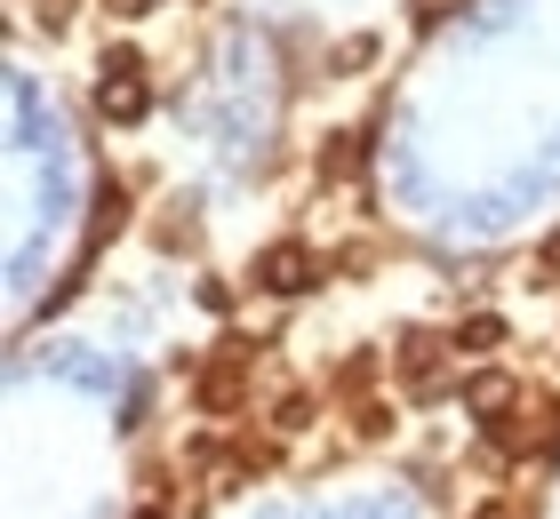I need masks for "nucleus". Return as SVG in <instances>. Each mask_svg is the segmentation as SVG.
Here are the masks:
<instances>
[{"mask_svg":"<svg viewBox=\"0 0 560 519\" xmlns=\"http://www.w3.org/2000/svg\"><path fill=\"white\" fill-rule=\"evenodd\" d=\"M313 415H320V392H304V384H289V392L272 400V415H265V424H272L280 439H289V432H304V424H313Z\"/></svg>","mask_w":560,"mask_h":519,"instance_id":"nucleus-5","label":"nucleus"},{"mask_svg":"<svg viewBox=\"0 0 560 519\" xmlns=\"http://www.w3.org/2000/svg\"><path fill=\"white\" fill-rule=\"evenodd\" d=\"M137 519H168V504H144V511H137Z\"/></svg>","mask_w":560,"mask_h":519,"instance_id":"nucleus-13","label":"nucleus"},{"mask_svg":"<svg viewBox=\"0 0 560 519\" xmlns=\"http://www.w3.org/2000/svg\"><path fill=\"white\" fill-rule=\"evenodd\" d=\"M105 9H113V16H137V9H144V0H105Z\"/></svg>","mask_w":560,"mask_h":519,"instance_id":"nucleus-12","label":"nucleus"},{"mask_svg":"<svg viewBox=\"0 0 560 519\" xmlns=\"http://www.w3.org/2000/svg\"><path fill=\"white\" fill-rule=\"evenodd\" d=\"M352 168H361V137H337L328 161H320V176H352Z\"/></svg>","mask_w":560,"mask_h":519,"instance_id":"nucleus-10","label":"nucleus"},{"mask_svg":"<svg viewBox=\"0 0 560 519\" xmlns=\"http://www.w3.org/2000/svg\"><path fill=\"white\" fill-rule=\"evenodd\" d=\"M144 81H96V113L105 120H144Z\"/></svg>","mask_w":560,"mask_h":519,"instance_id":"nucleus-6","label":"nucleus"},{"mask_svg":"<svg viewBox=\"0 0 560 519\" xmlns=\"http://www.w3.org/2000/svg\"><path fill=\"white\" fill-rule=\"evenodd\" d=\"M352 432H361V439H385V432H393V408H385V400L369 392L361 408H352Z\"/></svg>","mask_w":560,"mask_h":519,"instance_id":"nucleus-9","label":"nucleus"},{"mask_svg":"<svg viewBox=\"0 0 560 519\" xmlns=\"http://www.w3.org/2000/svg\"><path fill=\"white\" fill-rule=\"evenodd\" d=\"M456 9H465V0H417V33H432V24L456 16Z\"/></svg>","mask_w":560,"mask_h":519,"instance_id":"nucleus-11","label":"nucleus"},{"mask_svg":"<svg viewBox=\"0 0 560 519\" xmlns=\"http://www.w3.org/2000/svg\"><path fill=\"white\" fill-rule=\"evenodd\" d=\"M248 368H257V344H217L209 359H200V376H192V408L200 415H233L241 408V392H248Z\"/></svg>","mask_w":560,"mask_h":519,"instance_id":"nucleus-1","label":"nucleus"},{"mask_svg":"<svg viewBox=\"0 0 560 519\" xmlns=\"http://www.w3.org/2000/svg\"><path fill=\"white\" fill-rule=\"evenodd\" d=\"M504 335H513V328H504V320H497V311H472V320H465V328H456V335H448V344H456V352H497V344H504Z\"/></svg>","mask_w":560,"mask_h":519,"instance_id":"nucleus-8","label":"nucleus"},{"mask_svg":"<svg viewBox=\"0 0 560 519\" xmlns=\"http://www.w3.org/2000/svg\"><path fill=\"white\" fill-rule=\"evenodd\" d=\"M320 280V256L304 248V240H272L265 256H257V288L265 296H304Z\"/></svg>","mask_w":560,"mask_h":519,"instance_id":"nucleus-3","label":"nucleus"},{"mask_svg":"<svg viewBox=\"0 0 560 519\" xmlns=\"http://www.w3.org/2000/svg\"><path fill=\"white\" fill-rule=\"evenodd\" d=\"M448 335H432V328H409V335H400V344H393V376L400 384H409V392H432V384H441V368H448Z\"/></svg>","mask_w":560,"mask_h":519,"instance_id":"nucleus-4","label":"nucleus"},{"mask_svg":"<svg viewBox=\"0 0 560 519\" xmlns=\"http://www.w3.org/2000/svg\"><path fill=\"white\" fill-rule=\"evenodd\" d=\"M480 519H504V511H480Z\"/></svg>","mask_w":560,"mask_h":519,"instance_id":"nucleus-14","label":"nucleus"},{"mask_svg":"<svg viewBox=\"0 0 560 519\" xmlns=\"http://www.w3.org/2000/svg\"><path fill=\"white\" fill-rule=\"evenodd\" d=\"M472 415H480V432H489L497 448H521L528 439V392L513 376H472Z\"/></svg>","mask_w":560,"mask_h":519,"instance_id":"nucleus-2","label":"nucleus"},{"mask_svg":"<svg viewBox=\"0 0 560 519\" xmlns=\"http://www.w3.org/2000/svg\"><path fill=\"white\" fill-rule=\"evenodd\" d=\"M120 224H129V192H120V185H105V192H96V224H89V256L105 248Z\"/></svg>","mask_w":560,"mask_h":519,"instance_id":"nucleus-7","label":"nucleus"}]
</instances>
